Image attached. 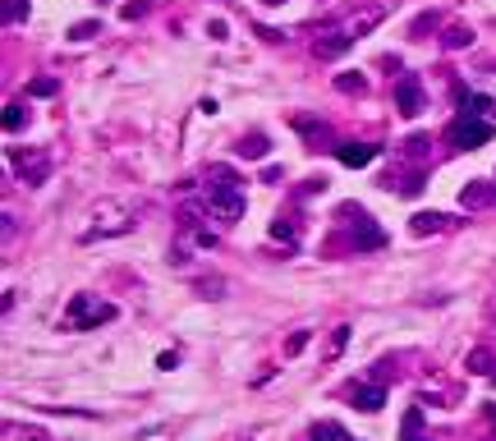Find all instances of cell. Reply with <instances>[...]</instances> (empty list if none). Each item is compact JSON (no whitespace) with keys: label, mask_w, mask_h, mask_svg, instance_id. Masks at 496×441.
Returning <instances> with one entry per match:
<instances>
[{"label":"cell","mask_w":496,"mask_h":441,"mask_svg":"<svg viewBox=\"0 0 496 441\" xmlns=\"http://www.w3.org/2000/svg\"><path fill=\"white\" fill-rule=\"evenodd\" d=\"M492 124H483V120H474V115H455L451 120V129H446V143L455 147V152H474V147H483V143H492Z\"/></svg>","instance_id":"6da1fadb"},{"label":"cell","mask_w":496,"mask_h":441,"mask_svg":"<svg viewBox=\"0 0 496 441\" xmlns=\"http://www.w3.org/2000/svg\"><path fill=\"white\" fill-rule=\"evenodd\" d=\"M207 211L216 221H225V225H230V221H239L243 216V193H239V184H230V179H225V184H211L207 188Z\"/></svg>","instance_id":"7a4b0ae2"},{"label":"cell","mask_w":496,"mask_h":441,"mask_svg":"<svg viewBox=\"0 0 496 441\" xmlns=\"http://www.w3.org/2000/svg\"><path fill=\"white\" fill-rule=\"evenodd\" d=\"M69 317H74V327H101V322H110L115 317V308L110 304H92L88 294H78V299H69Z\"/></svg>","instance_id":"3957f363"},{"label":"cell","mask_w":496,"mask_h":441,"mask_svg":"<svg viewBox=\"0 0 496 441\" xmlns=\"http://www.w3.org/2000/svg\"><path fill=\"white\" fill-rule=\"evenodd\" d=\"M10 161H14V170H19L28 184H42V179L51 175V156L46 152H10Z\"/></svg>","instance_id":"277c9868"},{"label":"cell","mask_w":496,"mask_h":441,"mask_svg":"<svg viewBox=\"0 0 496 441\" xmlns=\"http://www.w3.org/2000/svg\"><path fill=\"white\" fill-rule=\"evenodd\" d=\"M396 106H400V115H419V110H423L419 78H400V83H396Z\"/></svg>","instance_id":"5b68a950"},{"label":"cell","mask_w":496,"mask_h":441,"mask_svg":"<svg viewBox=\"0 0 496 441\" xmlns=\"http://www.w3.org/2000/svg\"><path fill=\"white\" fill-rule=\"evenodd\" d=\"M336 156H340V165L359 170V165H373L377 147H373V143H340V147H336Z\"/></svg>","instance_id":"8992f818"},{"label":"cell","mask_w":496,"mask_h":441,"mask_svg":"<svg viewBox=\"0 0 496 441\" xmlns=\"http://www.w3.org/2000/svg\"><path fill=\"white\" fill-rule=\"evenodd\" d=\"M460 202L469 211H478V207H487V202H496V193H492V184L487 179H469V184L460 188Z\"/></svg>","instance_id":"52a82bcc"},{"label":"cell","mask_w":496,"mask_h":441,"mask_svg":"<svg viewBox=\"0 0 496 441\" xmlns=\"http://www.w3.org/2000/svg\"><path fill=\"white\" fill-rule=\"evenodd\" d=\"M474 42H478V33L469 23H446V28H441V46H446V51H464V46H474Z\"/></svg>","instance_id":"ba28073f"},{"label":"cell","mask_w":496,"mask_h":441,"mask_svg":"<svg viewBox=\"0 0 496 441\" xmlns=\"http://www.w3.org/2000/svg\"><path fill=\"white\" fill-rule=\"evenodd\" d=\"M350 46H354V42H350L345 33H326L322 42H313V55H317V60H340Z\"/></svg>","instance_id":"9c48e42d"},{"label":"cell","mask_w":496,"mask_h":441,"mask_svg":"<svg viewBox=\"0 0 496 441\" xmlns=\"http://www.w3.org/2000/svg\"><path fill=\"white\" fill-rule=\"evenodd\" d=\"M446 225H451V216H441V211H419V216L409 221V230L419 234V239H428V234L446 230Z\"/></svg>","instance_id":"30bf717a"},{"label":"cell","mask_w":496,"mask_h":441,"mask_svg":"<svg viewBox=\"0 0 496 441\" xmlns=\"http://www.w3.org/2000/svg\"><path fill=\"white\" fill-rule=\"evenodd\" d=\"M464 373L492 377V373H496V354H492V350H483V345H478V350H469V354H464Z\"/></svg>","instance_id":"8fae6325"},{"label":"cell","mask_w":496,"mask_h":441,"mask_svg":"<svg viewBox=\"0 0 496 441\" xmlns=\"http://www.w3.org/2000/svg\"><path fill=\"white\" fill-rule=\"evenodd\" d=\"M290 129H294V133H303L308 143L326 138V120H317V115H290Z\"/></svg>","instance_id":"7c38bea8"},{"label":"cell","mask_w":496,"mask_h":441,"mask_svg":"<svg viewBox=\"0 0 496 441\" xmlns=\"http://www.w3.org/2000/svg\"><path fill=\"white\" fill-rule=\"evenodd\" d=\"M382 405H386V391H382V386H359V391H354V409H363V414H377Z\"/></svg>","instance_id":"4fadbf2b"},{"label":"cell","mask_w":496,"mask_h":441,"mask_svg":"<svg viewBox=\"0 0 496 441\" xmlns=\"http://www.w3.org/2000/svg\"><path fill=\"white\" fill-rule=\"evenodd\" d=\"M350 244H368V248H377V244H382V230H377V221H373V216H359V225H354Z\"/></svg>","instance_id":"5bb4252c"},{"label":"cell","mask_w":496,"mask_h":441,"mask_svg":"<svg viewBox=\"0 0 496 441\" xmlns=\"http://www.w3.org/2000/svg\"><path fill=\"white\" fill-rule=\"evenodd\" d=\"M336 88H340L345 97H359V92H368V78L359 74V69H345V74H336Z\"/></svg>","instance_id":"9a60e30c"},{"label":"cell","mask_w":496,"mask_h":441,"mask_svg":"<svg viewBox=\"0 0 496 441\" xmlns=\"http://www.w3.org/2000/svg\"><path fill=\"white\" fill-rule=\"evenodd\" d=\"M432 28H441V14L437 10H428V14H419V19L409 23V37H414V42H423V37L432 33Z\"/></svg>","instance_id":"2e32d148"},{"label":"cell","mask_w":496,"mask_h":441,"mask_svg":"<svg viewBox=\"0 0 496 441\" xmlns=\"http://www.w3.org/2000/svg\"><path fill=\"white\" fill-rule=\"evenodd\" d=\"M23 124H28V110H23L19 101H10V106H5V133H19Z\"/></svg>","instance_id":"e0dca14e"},{"label":"cell","mask_w":496,"mask_h":441,"mask_svg":"<svg viewBox=\"0 0 496 441\" xmlns=\"http://www.w3.org/2000/svg\"><path fill=\"white\" fill-rule=\"evenodd\" d=\"M97 33H101V23L97 19H83V23H74L65 37H69V42H88V37H97Z\"/></svg>","instance_id":"ac0fdd59"},{"label":"cell","mask_w":496,"mask_h":441,"mask_svg":"<svg viewBox=\"0 0 496 441\" xmlns=\"http://www.w3.org/2000/svg\"><path fill=\"white\" fill-rule=\"evenodd\" d=\"M400 437H423V409H409L400 419Z\"/></svg>","instance_id":"d6986e66"},{"label":"cell","mask_w":496,"mask_h":441,"mask_svg":"<svg viewBox=\"0 0 496 441\" xmlns=\"http://www.w3.org/2000/svg\"><path fill=\"white\" fill-rule=\"evenodd\" d=\"M308 437H317V441H326V437H350V428H340V423H326V419H322V423H313V428H308Z\"/></svg>","instance_id":"ffe728a7"},{"label":"cell","mask_w":496,"mask_h":441,"mask_svg":"<svg viewBox=\"0 0 496 441\" xmlns=\"http://www.w3.org/2000/svg\"><path fill=\"white\" fill-rule=\"evenodd\" d=\"M345 345H350V327H340V331H331V345H326V359H340V354H345Z\"/></svg>","instance_id":"44dd1931"},{"label":"cell","mask_w":496,"mask_h":441,"mask_svg":"<svg viewBox=\"0 0 496 441\" xmlns=\"http://www.w3.org/2000/svg\"><path fill=\"white\" fill-rule=\"evenodd\" d=\"M55 92H60L55 78H33V83H28V97H55Z\"/></svg>","instance_id":"7402d4cb"},{"label":"cell","mask_w":496,"mask_h":441,"mask_svg":"<svg viewBox=\"0 0 496 441\" xmlns=\"http://www.w3.org/2000/svg\"><path fill=\"white\" fill-rule=\"evenodd\" d=\"M428 147H432V138H423V133H414V138H409V143H405V156H409V161H423V152H428Z\"/></svg>","instance_id":"603a6c76"},{"label":"cell","mask_w":496,"mask_h":441,"mask_svg":"<svg viewBox=\"0 0 496 441\" xmlns=\"http://www.w3.org/2000/svg\"><path fill=\"white\" fill-rule=\"evenodd\" d=\"M266 152V138H262V133H257V138H243V143H239V156H262Z\"/></svg>","instance_id":"cb8c5ba5"},{"label":"cell","mask_w":496,"mask_h":441,"mask_svg":"<svg viewBox=\"0 0 496 441\" xmlns=\"http://www.w3.org/2000/svg\"><path fill=\"white\" fill-rule=\"evenodd\" d=\"M147 5H152V0H129V5H120V14H124V19H143Z\"/></svg>","instance_id":"d4e9b609"},{"label":"cell","mask_w":496,"mask_h":441,"mask_svg":"<svg viewBox=\"0 0 496 441\" xmlns=\"http://www.w3.org/2000/svg\"><path fill=\"white\" fill-rule=\"evenodd\" d=\"M207 37H211V42H225V37H230L225 19H211V23H207Z\"/></svg>","instance_id":"484cf974"},{"label":"cell","mask_w":496,"mask_h":441,"mask_svg":"<svg viewBox=\"0 0 496 441\" xmlns=\"http://www.w3.org/2000/svg\"><path fill=\"white\" fill-rule=\"evenodd\" d=\"M271 239H290V244H294V225H290V221H276V225H271Z\"/></svg>","instance_id":"4316f807"},{"label":"cell","mask_w":496,"mask_h":441,"mask_svg":"<svg viewBox=\"0 0 496 441\" xmlns=\"http://www.w3.org/2000/svg\"><path fill=\"white\" fill-rule=\"evenodd\" d=\"M303 345H308V336H303V331H294V336H290V341H285V354H290V359H294V354L303 350Z\"/></svg>","instance_id":"83f0119b"},{"label":"cell","mask_w":496,"mask_h":441,"mask_svg":"<svg viewBox=\"0 0 496 441\" xmlns=\"http://www.w3.org/2000/svg\"><path fill=\"white\" fill-rule=\"evenodd\" d=\"M23 14H28V0H10V10H5V19H10V23H19Z\"/></svg>","instance_id":"f1b7e54d"},{"label":"cell","mask_w":496,"mask_h":441,"mask_svg":"<svg viewBox=\"0 0 496 441\" xmlns=\"http://www.w3.org/2000/svg\"><path fill=\"white\" fill-rule=\"evenodd\" d=\"M253 33H257V37H262V42H285V37L276 33V28H266V23H253Z\"/></svg>","instance_id":"f546056e"},{"label":"cell","mask_w":496,"mask_h":441,"mask_svg":"<svg viewBox=\"0 0 496 441\" xmlns=\"http://www.w3.org/2000/svg\"><path fill=\"white\" fill-rule=\"evenodd\" d=\"M400 193H405V198H414V193H423V175H409V179H405V188H400Z\"/></svg>","instance_id":"4dcf8cb0"},{"label":"cell","mask_w":496,"mask_h":441,"mask_svg":"<svg viewBox=\"0 0 496 441\" xmlns=\"http://www.w3.org/2000/svg\"><path fill=\"white\" fill-rule=\"evenodd\" d=\"M175 364H179V354H175V350H165L161 359H156V368H175Z\"/></svg>","instance_id":"1f68e13d"},{"label":"cell","mask_w":496,"mask_h":441,"mask_svg":"<svg viewBox=\"0 0 496 441\" xmlns=\"http://www.w3.org/2000/svg\"><path fill=\"white\" fill-rule=\"evenodd\" d=\"M487 414H492V423H496V405H487Z\"/></svg>","instance_id":"d6a6232c"},{"label":"cell","mask_w":496,"mask_h":441,"mask_svg":"<svg viewBox=\"0 0 496 441\" xmlns=\"http://www.w3.org/2000/svg\"><path fill=\"white\" fill-rule=\"evenodd\" d=\"M262 5H285V0H262Z\"/></svg>","instance_id":"836d02e7"},{"label":"cell","mask_w":496,"mask_h":441,"mask_svg":"<svg viewBox=\"0 0 496 441\" xmlns=\"http://www.w3.org/2000/svg\"><path fill=\"white\" fill-rule=\"evenodd\" d=\"M492 386H496V373H492Z\"/></svg>","instance_id":"e575fe53"},{"label":"cell","mask_w":496,"mask_h":441,"mask_svg":"<svg viewBox=\"0 0 496 441\" xmlns=\"http://www.w3.org/2000/svg\"><path fill=\"white\" fill-rule=\"evenodd\" d=\"M101 5H106V0H101Z\"/></svg>","instance_id":"d590c367"}]
</instances>
